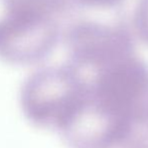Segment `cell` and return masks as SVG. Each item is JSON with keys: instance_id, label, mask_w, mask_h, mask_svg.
I'll return each instance as SVG.
<instances>
[{"instance_id": "6da1fadb", "label": "cell", "mask_w": 148, "mask_h": 148, "mask_svg": "<svg viewBox=\"0 0 148 148\" xmlns=\"http://www.w3.org/2000/svg\"><path fill=\"white\" fill-rule=\"evenodd\" d=\"M84 83L72 66H47L35 71L23 82L20 107L39 128H59L81 103Z\"/></svg>"}, {"instance_id": "277c9868", "label": "cell", "mask_w": 148, "mask_h": 148, "mask_svg": "<svg viewBox=\"0 0 148 148\" xmlns=\"http://www.w3.org/2000/svg\"><path fill=\"white\" fill-rule=\"evenodd\" d=\"M5 11L22 12L60 19L74 8L71 0H1Z\"/></svg>"}, {"instance_id": "7a4b0ae2", "label": "cell", "mask_w": 148, "mask_h": 148, "mask_svg": "<svg viewBox=\"0 0 148 148\" xmlns=\"http://www.w3.org/2000/svg\"><path fill=\"white\" fill-rule=\"evenodd\" d=\"M70 66L78 71L101 70L134 53L132 32L122 19L114 21L78 20L62 31Z\"/></svg>"}, {"instance_id": "3957f363", "label": "cell", "mask_w": 148, "mask_h": 148, "mask_svg": "<svg viewBox=\"0 0 148 148\" xmlns=\"http://www.w3.org/2000/svg\"><path fill=\"white\" fill-rule=\"evenodd\" d=\"M62 37L60 19L5 11L0 17V60L14 66H31L51 55Z\"/></svg>"}, {"instance_id": "8992f818", "label": "cell", "mask_w": 148, "mask_h": 148, "mask_svg": "<svg viewBox=\"0 0 148 148\" xmlns=\"http://www.w3.org/2000/svg\"><path fill=\"white\" fill-rule=\"evenodd\" d=\"M125 0H71L74 7L89 9H112L118 7Z\"/></svg>"}, {"instance_id": "5b68a950", "label": "cell", "mask_w": 148, "mask_h": 148, "mask_svg": "<svg viewBox=\"0 0 148 148\" xmlns=\"http://www.w3.org/2000/svg\"><path fill=\"white\" fill-rule=\"evenodd\" d=\"M133 27L138 38L148 47V0H138L133 17Z\"/></svg>"}]
</instances>
